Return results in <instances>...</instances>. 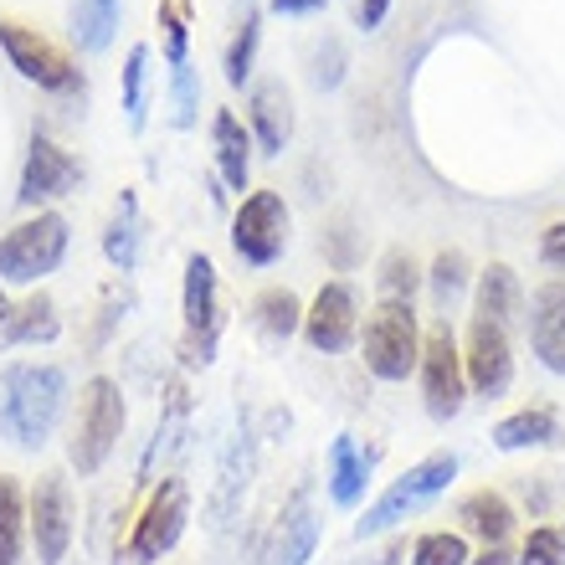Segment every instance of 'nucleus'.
<instances>
[{"instance_id": "nucleus-34", "label": "nucleus", "mask_w": 565, "mask_h": 565, "mask_svg": "<svg viewBox=\"0 0 565 565\" xmlns=\"http://www.w3.org/2000/svg\"><path fill=\"white\" fill-rule=\"evenodd\" d=\"M185 21H191L185 0H160V36H164V62H170V67L185 62V42H191Z\"/></svg>"}, {"instance_id": "nucleus-18", "label": "nucleus", "mask_w": 565, "mask_h": 565, "mask_svg": "<svg viewBox=\"0 0 565 565\" xmlns=\"http://www.w3.org/2000/svg\"><path fill=\"white\" fill-rule=\"evenodd\" d=\"M211 145H216V170L232 191H247V170H253V129H242L232 108H216L211 124Z\"/></svg>"}, {"instance_id": "nucleus-12", "label": "nucleus", "mask_w": 565, "mask_h": 565, "mask_svg": "<svg viewBox=\"0 0 565 565\" xmlns=\"http://www.w3.org/2000/svg\"><path fill=\"white\" fill-rule=\"evenodd\" d=\"M253 468H257V437L242 422L222 452V468H216V489H211V504H206V530H226L242 514V499L253 489Z\"/></svg>"}, {"instance_id": "nucleus-14", "label": "nucleus", "mask_w": 565, "mask_h": 565, "mask_svg": "<svg viewBox=\"0 0 565 565\" xmlns=\"http://www.w3.org/2000/svg\"><path fill=\"white\" fill-rule=\"evenodd\" d=\"M462 371H468V386L478 396L499 402L514 381V355H509V329L504 324H489L473 313V329H468V355H462Z\"/></svg>"}, {"instance_id": "nucleus-2", "label": "nucleus", "mask_w": 565, "mask_h": 565, "mask_svg": "<svg viewBox=\"0 0 565 565\" xmlns=\"http://www.w3.org/2000/svg\"><path fill=\"white\" fill-rule=\"evenodd\" d=\"M124 437V391L114 375H93L83 396H77V422H73V443H67V458L83 478H93L108 462V452L119 447Z\"/></svg>"}, {"instance_id": "nucleus-17", "label": "nucleus", "mask_w": 565, "mask_h": 565, "mask_svg": "<svg viewBox=\"0 0 565 565\" xmlns=\"http://www.w3.org/2000/svg\"><path fill=\"white\" fill-rule=\"evenodd\" d=\"M530 344L545 360V371L565 375V278L540 282L530 298Z\"/></svg>"}, {"instance_id": "nucleus-30", "label": "nucleus", "mask_w": 565, "mask_h": 565, "mask_svg": "<svg viewBox=\"0 0 565 565\" xmlns=\"http://www.w3.org/2000/svg\"><path fill=\"white\" fill-rule=\"evenodd\" d=\"M468 288V257L452 247V253H437L431 263V298H437V309H452V298Z\"/></svg>"}, {"instance_id": "nucleus-4", "label": "nucleus", "mask_w": 565, "mask_h": 565, "mask_svg": "<svg viewBox=\"0 0 565 565\" xmlns=\"http://www.w3.org/2000/svg\"><path fill=\"white\" fill-rule=\"evenodd\" d=\"M452 478H458V458H452V452H431V458H422L417 468H406V473L396 478L371 509H365V520L355 524V535L371 540V535H381V530H391V524H402L406 514H417L422 504H431Z\"/></svg>"}, {"instance_id": "nucleus-22", "label": "nucleus", "mask_w": 565, "mask_h": 565, "mask_svg": "<svg viewBox=\"0 0 565 565\" xmlns=\"http://www.w3.org/2000/svg\"><path fill=\"white\" fill-rule=\"evenodd\" d=\"M57 334H62L57 303L46 294H36V298H26V303H15L11 319L0 324V350H6V344H52Z\"/></svg>"}, {"instance_id": "nucleus-1", "label": "nucleus", "mask_w": 565, "mask_h": 565, "mask_svg": "<svg viewBox=\"0 0 565 565\" xmlns=\"http://www.w3.org/2000/svg\"><path fill=\"white\" fill-rule=\"evenodd\" d=\"M62 402H67V375H62V365L21 360V365H6V371H0V431H6L15 447H42L62 417Z\"/></svg>"}, {"instance_id": "nucleus-39", "label": "nucleus", "mask_w": 565, "mask_h": 565, "mask_svg": "<svg viewBox=\"0 0 565 565\" xmlns=\"http://www.w3.org/2000/svg\"><path fill=\"white\" fill-rule=\"evenodd\" d=\"M386 11H391V0H360V6H355V26L360 31H375L381 21H386Z\"/></svg>"}, {"instance_id": "nucleus-38", "label": "nucleus", "mask_w": 565, "mask_h": 565, "mask_svg": "<svg viewBox=\"0 0 565 565\" xmlns=\"http://www.w3.org/2000/svg\"><path fill=\"white\" fill-rule=\"evenodd\" d=\"M340 62H344L340 42H329V46H324V57H319V73H313V77H319V88H334V83H340V73H344Z\"/></svg>"}, {"instance_id": "nucleus-33", "label": "nucleus", "mask_w": 565, "mask_h": 565, "mask_svg": "<svg viewBox=\"0 0 565 565\" xmlns=\"http://www.w3.org/2000/svg\"><path fill=\"white\" fill-rule=\"evenodd\" d=\"M412 565H468V540L452 535V530H437V535H422Z\"/></svg>"}, {"instance_id": "nucleus-24", "label": "nucleus", "mask_w": 565, "mask_h": 565, "mask_svg": "<svg viewBox=\"0 0 565 565\" xmlns=\"http://www.w3.org/2000/svg\"><path fill=\"white\" fill-rule=\"evenodd\" d=\"M561 437V417H555L551 406H535V412H514L493 427V443L504 447V452H520V447H545Z\"/></svg>"}, {"instance_id": "nucleus-37", "label": "nucleus", "mask_w": 565, "mask_h": 565, "mask_svg": "<svg viewBox=\"0 0 565 565\" xmlns=\"http://www.w3.org/2000/svg\"><path fill=\"white\" fill-rule=\"evenodd\" d=\"M540 263H545V268H561V273H565V222L545 226V237H540Z\"/></svg>"}, {"instance_id": "nucleus-27", "label": "nucleus", "mask_w": 565, "mask_h": 565, "mask_svg": "<svg viewBox=\"0 0 565 565\" xmlns=\"http://www.w3.org/2000/svg\"><path fill=\"white\" fill-rule=\"evenodd\" d=\"M119 26V0H73V42L77 52H104Z\"/></svg>"}, {"instance_id": "nucleus-15", "label": "nucleus", "mask_w": 565, "mask_h": 565, "mask_svg": "<svg viewBox=\"0 0 565 565\" xmlns=\"http://www.w3.org/2000/svg\"><path fill=\"white\" fill-rule=\"evenodd\" d=\"M83 180V164L46 135H31V149H26V170H21V191L15 201L21 206H42V201H57L67 195Z\"/></svg>"}, {"instance_id": "nucleus-5", "label": "nucleus", "mask_w": 565, "mask_h": 565, "mask_svg": "<svg viewBox=\"0 0 565 565\" xmlns=\"http://www.w3.org/2000/svg\"><path fill=\"white\" fill-rule=\"evenodd\" d=\"M67 253V222L57 211H36L31 222L11 226L0 237V282H36Z\"/></svg>"}, {"instance_id": "nucleus-36", "label": "nucleus", "mask_w": 565, "mask_h": 565, "mask_svg": "<svg viewBox=\"0 0 565 565\" xmlns=\"http://www.w3.org/2000/svg\"><path fill=\"white\" fill-rule=\"evenodd\" d=\"M170 98H175V124L185 129V124L195 119V73H191V62L170 67Z\"/></svg>"}, {"instance_id": "nucleus-20", "label": "nucleus", "mask_w": 565, "mask_h": 565, "mask_svg": "<svg viewBox=\"0 0 565 565\" xmlns=\"http://www.w3.org/2000/svg\"><path fill=\"white\" fill-rule=\"evenodd\" d=\"M371 458L375 452H360L355 437H334L329 447V493L340 509H355L360 493H365V478H371Z\"/></svg>"}, {"instance_id": "nucleus-11", "label": "nucleus", "mask_w": 565, "mask_h": 565, "mask_svg": "<svg viewBox=\"0 0 565 565\" xmlns=\"http://www.w3.org/2000/svg\"><path fill=\"white\" fill-rule=\"evenodd\" d=\"M26 524H31V540H36V561L62 565V555L73 545V493H67L62 473L36 478V493L26 504Z\"/></svg>"}, {"instance_id": "nucleus-19", "label": "nucleus", "mask_w": 565, "mask_h": 565, "mask_svg": "<svg viewBox=\"0 0 565 565\" xmlns=\"http://www.w3.org/2000/svg\"><path fill=\"white\" fill-rule=\"evenodd\" d=\"M253 135L263 145V154H282L288 135H294V104H288V88L278 77L253 88Z\"/></svg>"}, {"instance_id": "nucleus-28", "label": "nucleus", "mask_w": 565, "mask_h": 565, "mask_svg": "<svg viewBox=\"0 0 565 565\" xmlns=\"http://www.w3.org/2000/svg\"><path fill=\"white\" fill-rule=\"evenodd\" d=\"M253 319H257V329H263L268 340H288V334L303 329V303H298L288 288H268V294H257Z\"/></svg>"}, {"instance_id": "nucleus-35", "label": "nucleus", "mask_w": 565, "mask_h": 565, "mask_svg": "<svg viewBox=\"0 0 565 565\" xmlns=\"http://www.w3.org/2000/svg\"><path fill=\"white\" fill-rule=\"evenodd\" d=\"M520 565H565V551H561V530H530L520 551Z\"/></svg>"}, {"instance_id": "nucleus-7", "label": "nucleus", "mask_w": 565, "mask_h": 565, "mask_svg": "<svg viewBox=\"0 0 565 565\" xmlns=\"http://www.w3.org/2000/svg\"><path fill=\"white\" fill-rule=\"evenodd\" d=\"M422 402L437 422H452L462 412V396H468V371H462L458 340H452V324L437 319V324L422 334Z\"/></svg>"}, {"instance_id": "nucleus-8", "label": "nucleus", "mask_w": 565, "mask_h": 565, "mask_svg": "<svg viewBox=\"0 0 565 565\" xmlns=\"http://www.w3.org/2000/svg\"><path fill=\"white\" fill-rule=\"evenodd\" d=\"M232 247L242 263L253 268H273L288 247V206L278 191H253L232 216Z\"/></svg>"}, {"instance_id": "nucleus-40", "label": "nucleus", "mask_w": 565, "mask_h": 565, "mask_svg": "<svg viewBox=\"0 0 565 565\" xmlns=\"http://www.w3.org/2000/svg\"><path fill=\"white\" fill-rule=\"evenodd\" d=\"M324 0H273V11L278 15H309V11H319Z\"/></svg>"}, {"instance_id": "nucleus-13", "label": "nucleus", "mask_w": 565, "mask_h": 565, "mask_svg": "<svg viewBox=\"0 0 565 565\" xmlns=\"http://www.w3.org/2000/svg\"><path fill=\"white\" fill-rule=\"evenodd\" d=\"M355 329H360V313H355V288L350 282H324L313 303L303 309V334L319 355H340L355 344Z\"/></svg>"}, {"instance_id": "nucleus-42", "label": "nucleus", "mask_w": 565, "mask_h": 565, "mask_svg": "<svg viewBox=\"0 0 565 565\" xmlns=\"http://www.w3.org/2000/svg\"><path fill=\"white\" fill-rule=\"evenodd\" d=\"M11 309H15V303H11V298H6V294H0V324L11 319Z\"/></svg>"}, {"instance_id": "nucleus-6", "label": "nucleus", "mask_w": 565, "mask_h": 565, "mask_svg": "<svg viewBox=\"0 0 565 565\" xmlns=\"http://www.w3.org/2000/svg\"><path fill=\"white\" fill-rule=\"evenodd\" d=\"M180 309H185L180 360H185V365H211L216 340H222V298H216V268H211L206 253L185 257V294H180Z\"/></svg>"}, {"instance_id": "nucleus-23", "label": "nucleus", "mask_w": 565, "mask_h": 565, "mask_svg": "<svg viewBox=\"0 0 565 565\" xmlns=\"http://www.w3.org/2000/svg\"><path fill=\"white\" fill-rule=\"evenodd\" d=\"M520 303H524V288H520V278H514V268L489 263L483 278H478V319L509 329L514 324V313H520Z\"/></svg>"}, {"instance_id": "nucleus-41", "label": "nucleus", "mask_w": 565, "mask_h": 565, "mask_svg": "<svg viewBox=\"0 0 565 565\" xmlns=\"http://www.w3.org/2000/svg\"><path fill=\"white\" fill-rule=\"evenodd\" d=\"M473 565H509V555H504V545H489V551L478 555Z\"/></svg>"}, {"instance_id": "nucleus-29", "label": "nucleus", "mask_w": 565, "mask_h": 565, "mask_svg": "<svg viewBox=\"0 0 565 565\" xmlns=\"http://www.w3.org/2000/svg\"><path fill=\"white\" fill-rule=\"evenodd\" d=\"M145 77H149V46H129L124 57V119L129 129H145Z\"/></svg>"}, {"instance_id": "nucleus-9", "label": "nucleus", "mask_w": 565, "mask_h": 565, "mask_svg": "<svg viewBox=\"0 0 565 565\" xmlns=\"http://www.w3.org/2000/svg\"><path fill=\"white\" fill-rule=\"evenodd\" d=\"M185 520H191V489H185V478H164L160 489L149 493L145 514L135 520L129 555H135L139 565H154L160 555L175 551V540L185 535Z\"/></svg>"}, {"instance_id": "nucleus-10", "label": "nucleus", "mask_w": 565, "mask_h": 565, "mask_svg": "<svg viewBox=\"0 0 565 565\" xmlns=\"http://www.w3.org/2000/svg\"><path fill=\"white\" fill-rule=\"evenodd\" d=\"M0 52H6L15 73L26 77V83H36V88H52V93L83 88V77H77V67L67 62V52H57L42 31L21 26V21H0Z\"/></svg>"}, {"instance_id": "nucleus-31", "label": "nucleus", "mask_w": 565, "mask_h": 565, "mask_svg": "<svg viewBox=\"0 0 565 565\" xmlns=\"http://www.w3.org/2000/svg\"><path fill=\"white\" fill-rule=\"evenodd\" d=\"M417 282H422V273H417V263H412V253H402V247H396V253L381 257V294H386V298L412 303Z\"/></svg>"}, {"instance_id": "nucleus-16", "label": "nucleus", "mask_w": 565, "mask_h": 565, "mask_svg": "<svg viewBox=\"0 0 565 565\" xmlns=\"http://www.w3.org/2000/svg\"><path fill=\"white\" fill-rule=\"evenodd\" d=\"M319 545V520H313V493L298 489L278 514V530H273L268 551H263V565H303Z\"/></svg>"}, {"instance_id": "nucleus-21", "label": "nucleus", "mask_w": 565, "mask_h": 565, "mask_svg": "<svg viewBox=\"0 0 565 565\" xmlns=\"http://www.w3.org/2000/svg\"><path fill=\"white\" fill-rule=\"evenodd\" d=\"M458 520L468 535H478L483 545H504L509 530H514V509H509L504 493H493V489H478L468 493L458 504Z\"/></svg>"}, {"instance_id": "nucleus-25", "label": "nucleus", "mask_w": 565, "mask_h": 565, "mask_svg": "<svg viewBox=\"0 0 565 565\" xmlns=\"http://www.w3.org/2000/svg\"><path fill=\"white\" fill-rule=\"evenodd\" d=\"M104 253L119 273H135V263H139V195L135 191L119 195V211H114V222L104 232Z\"/></svg>"}, {"instance_id": "nucleus-26", "label": "nucleus", "mask_w": 565, "mask_h": 565, "mask_svg": "<svg viewBox=\"0 0 565 565\" xmlns=\"http://www.w3.org/2000/svg\"><path fill=\"white\" fill-rule=\"evenodd\" d=\"M26 499L11 473H0V565H21V545H26Z\"/></svg>"}, {"instance_id": "nucleus-3", "label": "nucleus", "mask_w": 565, "mask_h": 565, "mask_svg": "<svg viewBox=\"0 0 565 565\" xmlns=\"http://www.w3.org/2000/svg\"><path fill=\"white\" fill-rule=\"evenodd\" d=\"M360 350H365L371 375H381V381H406L422 360V329H417L412 303H396V298L375 303L371 319H365V334H360Z\"/></svg>"}, {"instance_id": "nucleus-43", "label": "nucleus", "mask_w": 565, "mask_h": 565, "mask_svg": "<svg viewBox=\"0 0 565 565\" xmlns=\"http://www.w3.org/2000/svg\"><path fill=\"white\" fill-rule=\"evenodd\" d=\"M561 551H565V530H561Z\"/></svg>"}, {"instance_id": "nucleus-32", "label": "nucleus", "mask_w": 565, "mask_h": 565, "mask_svg": "<svg viewBox=\"0 0 565 565\" xmlns=\"http://www.w3.org/2000/svg\"><path fill=\"white\" fill-rule=\"evenodd\" d=\"M257 36H263V26H257V15H247V21H242V31H237V42L226 46V83H232V88H242V83L253 77Z\"/></svg>"}]
</instances>
